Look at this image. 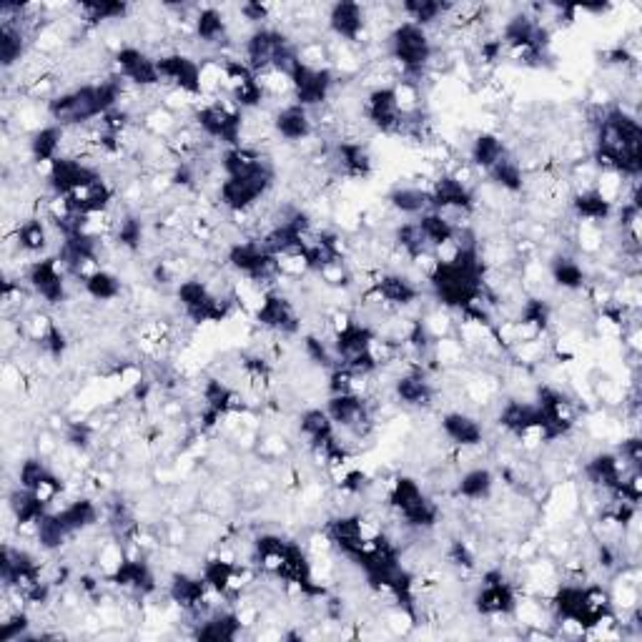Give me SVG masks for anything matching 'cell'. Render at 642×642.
Returning <instances> with one entry per match:
<instances>
[{"mask_svg": "<svg viewBox=\"0 0 642 642\" xmlns=\"http://www.w3.org/2000/svg\"><path fill=\"white\" fill-rule=\"evenodd\" d=\"M276 181V166L271 164V158L266 156L256 169L249 174L229 176V179L219 181L216 189V199L224 206L229 214H241V211H254L256 206L264 204L266 196L271 194Z\"/></svg>", "mask_w": 642, "mask_h": 642, "instance_id": "cell-1", "label": "cell"}, {"mask_svg": "<svg viewBox=\"0 0 642 642\" xmlns=\"http://www.w3.org/2000/svg\"><path fill=\"white\" fill-rule=\"evenodd\" d=\"M291 86H294V103L316 111V108L327 106L332 101V93L337 88L339 78L334 73L332 66L327 68H314L306 63H296L291 68Z\"/></svg>", "mask_w": 642, "mask_h": 642, "instance_id": "cell-2", "label": "cell"}, {"mask_svg": "<svg viewBox=\"0 0 642 642\" xmlns=\"http://www.w3.org/2000/svg\"><path fill=\"white\" fill-rule=\"evenodd\" d=\"M26 281L46 306H61L68 301V271L58 256L31 261L26 266Z\"/></svg>", "mask_w": 642, "mask_h": 642, "instance_id": "cell-3", "label": "cell"}, {"mask_svg": "<svg viewBox=\"0 0 642 642\" xmlns=\"http://www.w3.org/2000/svg\"><path fill=\"white\" fill-rule=\"evenodd\" d=\"M158 76H161V86L166 91H181L186 96L204 98L201 93V68L199 61L181 51H166L156 56Z\"/></svg>", "mask_w": 642, "mask_h": 642, "instance_id": "cell-4", "label": "cell"}, {"mask_svg": "<svg viewBox=\"0 0 642 642\" xmlns=\"http://www.w3.org/2000/svg\"><path fill=\"white\" fill-rule=\"evenodd\" d=\"M256 324L271 334L281 337H294L301 332V314L296 311L294 301L279 289H266L264 301L254 314Z\"/></svg>", "mask_w": 642, "mask_h": 642, "instance_id": "cell-5", "label": "cell"}, {"mask_svg": "<svg viewBox=\"0 0 642 642\" xmlns=\"http://www.w3.org/2000/svg\"><path fill=\"white\" fill-rule=\"evenodd\" d=\"M113 66H116V76L138 91H153L161 86L156 58L148 56L143 48L121 46L113 53Z\"/></svg>", "mask_w": 642, "mask_h": 642, "instance_id": "cell-6", "label": "cell"}, {"mask_svg": "<svg viewBox=\"0 0 642 642\" xmlns=\"http://www.w3.org/2000/svg\"><path fill=\"white\" fill-rule=\"evenodd\" d=\"M327 26L339 43L357 48L359 43H369V16L367 8L362 3H352V0H342L329 8Z\"/></svg>", "mask_w": 642, "mask_h": 642, "instance_id": "cell-7", "label": "cell"}, {"mask_svg": "<svg viewBox=\"0 0 642 642\" xmlns=\"http://www.w3.org/2000/svg\"><path fill=\"white\" fill-rule=\"evenodd\" d=\"M362 121L374 131L384 133V136H397L399 123H402V111H399L392 86H377L364 96Z\"/></svg>", "mask_w": 642, "mask_h": 642, "instance_id": "cell-8", "label": "cell"}, {"mask_svg": "<svg viewBox=\"0 0 642 642\" xmlns=\"http://www.w3.org/2000/svg\"><path fill=\"white\" fill-rule=\"evenodd\" d=\"M392 397L394 402H399L402 407L409 409H427L434 404L437 389L429 382L427 369L422 367H409L394 379L392 384Z\"/></svg>", "mask_w": 642, "mask_h": 642, "instance_id": "cell-9", "label": "cell"}, {"mask_svg": "<svg viewBox=\"0 0 642 642\" xmlns=\"http://www.w3.org/2000/svg\"><path fill=\"white\" fill-rule=\"evenodd\" d=\"M271 126L279 138L286 143H306L309 138L316 136L314 116L309 108L299 106V103H286V106L276 108L271 116Z\"/></svg>", "mask_w": 642, "mask_h": 642, "instance_id": "cell-10", "label": "cell"}, {"mask_svg": "<svg viewBox=\"0 0 642 642\" xmlns=\"http://www.w3.org/2000/svg\"><path fill=\"white\" fill-rule=\"evenodd\" d=\"M439 429L457 449H474L485 444V424L467 412H447L442 414Z\"/></svg>", "mask_w": 642, "mask_h": 642, "instance_id": "cell-11", "label": "cell"}, {"mask_svg": "<svg viewBox=\"0 0 642 642\" xmlns=\"http://www.w3.org/2000/svg\"><path fill=\"white\" fill-rule=\"evenodd\" d=\"M495 485H497V477L490 467H472L457 477L454 497H457V500L469 502V505H482V502L492 500V495H495Z\"/></svg>", "mask_w": 642, "mask_h": 642, "instance_id": "cell-12", "label": "cell"}, {"mask_svg": "<svg viewBox=\"0 0 642 642\" xmlns=\"http://www.w3.org/2000/svg\"><path fill=\"white\" fill-rule=\"evenodd\" d=\"M51 512H53V517H56L63 527H66L68 535L71 537L83 535V532L93 530V527L101 522V510H98L96 502L86 495L66 502L61 510H51Z\"/></svg>", "mask_w": 642, "mask_h": 642, "instance_id": "cell-13", "label": "cell"}, {"mask_svg": "<svg viewBox=\"0 0 642 642\" xmlns=\"http://www.w3.org/2000/svg\"><path fill=\"white\" fill-rule=\"evenodd\" d=\"M507 153H510V146L505 143V138L497 136L495 131H482L469 143L467 161L474 166L477 174H487V171L500 164Z\"/></svg>", "mask_w": 642, "mask_h": 642, "instance_id": "cell-14", "label": "cell"}, {"mask_svg": "<svg viewBox=\"0 0 642 642\" xmlns=\"http://www.w3.org/2000/svg\"><path fill=\"white\" fill-rule=\"evenodd\" d=\"M194 38L201 43V46L219 48V51L224 46H229L231 33H229V21H226L224 13L214 6H201L194 18Z\"/></svg>", "mask_w": 642, "mask_h": 642, "instance_id": "cell-15", "label": "cell"}, {"mask_svg": "<svg viewBox=\"0 0 642 642\" xmlns=\"http://www.w3.org/2000/svg\"><path fill=\"white\" fill-rule=\"evenodd\" d=\"M547 276H550L552 284L560 286L562 291H572V294L585 289L587 281H590L585 266L575 256L567 254V251H557V254L550 256V261H547Z\"/></svg>", "mask_w": 642, "mask_h": 642, "instance_id": "cell-16", "label": "cell"}, {"mask_svg": "<svg viewBox=\"0 0 642 642\" xmlns=\"http://www.w3.org/2000/svg\"><path fill=\"white\" fill-rule=\"evenodd\" d=\"M66 136L68 128L56 126V123H48V126L31 133V138H28V156H31L33 164H48V161H56L58 156H63Z\"/></svg>", "mask_w": 642, "mask_h": 642, "instance_id": "cell-17", "label": "cell"}, {"mask_svg": "<svg viewBox=\"0 0 642 642\" xmlns=\"http://www.w3.org/2000/svg\"><path fill=\"white\" fill-rule=\"evenodd\" d=\"M299 434L301 439L306 442L309 449H319L327 447L329 442L337 439V427H334L332 417L327 414V409L311 407L304 409L299 417Z\"/></svg>", "mask_w": 642, "mask_h": 642, "instance_id": "cell-18", "label": "cell"}, {"mask_svg": "<svg viewBox=\"0 0 642 642\" xmlns=\"http://www.w3.org/2000/svg\"><path fill=\"white\" fill-rule=\"evenodd\" d=\"M387 206L394 214L417 219L429 211V191L419 184H399L387 194Z\"/></svg>", "mask_w": 642, "mask_h": 642, "instance_id": "cell-19", "label": "cell"}, {"mask_svg": "<svg viewBox=\"0 0 642 642\" xmlns=\"http://www.w3.org/2000/svg\"><path fill=\"white\" fill-rule=\"evenodd\" d=\"M13 236H16L18 254L36 256L48 249V241H51V226H48V221L41 219V216H31V219L18 221Z\"/></svg>", "mask_w": 642, "mask_h": 642, "instance_id": "cell-20", "label": "cell"}, {"mask_svg": "<svg viewBox=\"0 0 642 642\" xmlns=\"http://www.w3.org/2000/svg\"><path fill=\"white\" fill-rule=\"evenodd\" d=\"M28 46H33V38L26 28L0 23V63L6 71L16 68L26 58Z\"/></svg>", "mask_w": 642, "mask_h": 642, "instance_id": "cell-21", "label": "cell"}, {"mask_svg": "<svg viewBox=\"0 0 642 642\" xmlns=\"http://www.w3.org/2000/svg\"><path fill=\"white\" fill-rule=\"evenodd\" d=\"M485 176L490 179L492 186H497V189L502 191V194L515 196V194H522V191L527 189V174H525V169H522L520 158H517L512 151L502 158L495 169L487 171Z\"/></svg>", "mask_w": 642, "mask_h": 642, "instance_id": "cell-22", "label": "cell"}, {"mask_svg": "<svg viewBox=\"0 0 642 642\" xmlns=\"http://www.w3.org/2000/svg\"><path fill=\"white\" fill-rule=\"evenodd\" d=\"M449 8H452V3H439V0H404L399 11H402V16H407L409 23L424 28V31H432L434 26H442Z\"/></svg>", "mask_w": 642, "mask_h": 642, "instance_id": "cell-23", "label": "cell"}, {"mask_svg": "<svg viewBox=\"0 0 642 642\" xmlns=\"http://www.w3.org/2000/svg\"><path fill=\"white\" fill-rule=\"evenodd\" d=\"M78 18H81V26L86 28H98L101 23L108 21H126L128 13H131V6L128 3H121V0H103V3H81L76 6Z\"/></svg>", "mask_w": 642, "mask_h": 642, "instance_id": "cell-24", "label": "cell"}, {"mask_svg": "<svg viewBox=\"0 0 642 642\" xmlns=\"http://www.w3.org/2000/svg\"><path fill=\"white\" fill-rule=\"evenodd\" d=\"M81 286L93 301H103V304L121 299V294H123V281L108 269H98L96 274H91L88 279H83Z\"/></svg>", "mask_w": 642, "mask_h": 642, "instance_id": "cell-25", "label": "cell"}, {"mask_svg": "<svg viewBox=\"0 0 642 642\" xmlns=\"http://www.w3.org/2000/svg\"><path fill=\"white\" fill-rule=\"evenodd\" d=\"M417 224H419V229H422L424 239H427V244L432 246V249H437V246H442V244H447V241L457 239V229L452 226V221H449L444 214H439V211L429 209L427 214L417 216Z\"/></svg>", "mask_w": 642, "mask_h": 642, "instance_id": "cell-26", "label": "cell"}, {"mask_svg": "<svg viewBox=\"0 0 642 642\" xmlns=\"http://www.w3.org/2000/svg\"><path fill=\"white\" fill-rule=\"evenodd\" d=\"M53 474V469L48 467L46 459L38 454V457H26L21 464H18V487L23 490H36L41 482H46Z\"/></svg>", "mask_w": 642, "mask_h": 642, "instance_id": "cell-27", "label": "cell"}, {"mask_svg": "<svg viewBox=\"0 0 642 642\" xmlns=\"http://www.w3.org/2000/svg\"><path fill=\"white\" fill-rule=\"evenodd\" d=\"M617 454H620L622 462L632 469L642 467V439L640 434H630V437L620 439V447H617Z\"/></svg>", "mask_w": 642, "mask_h": 642, "instance_id": "cell-28", "label": "cell"}, {"mask_svg": "<svg viewBox=\"0 0 642 642\" xmlns=\"http://www.w3.org/2000/svg\"><path fill=\"white\" fill-rule=\"evenodd\" d=\"M271 13H274V6L269 3H241L239 6V16L256 28H264L271 21Z\"/></svg>", "mask_w": 642, "mask_h": 642, "instance_id": "cell-29", "label": "cell"}]
</instances>
